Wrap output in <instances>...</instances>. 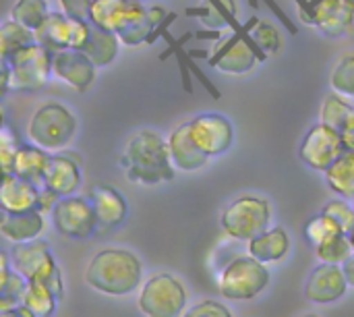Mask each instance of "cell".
Listing matches in <instances>:
<instances>
[{"mask_svg":"<svg viewBox=\"0 0 354 317\" xmlns=\"http://www.w3.org/2000/svg\"><path fill=\"white\" fill-rule=\"evenodd\" d=\"M247 35L251 37V42L257 46V50L268 58V56H274L280 48H282V35L278 31L276 25L268 23V21H261V19H253L251 25L245 27Z\"/></svg>","mask_w":354,"mask_h":317,"instance_id":"obj_30","label":"cell"},{"mask_svg":"<svg viewBox=\"0 0 354 317\" xmlns=\"http://www.w3.org/2000/svg\"><path fill=\"white\" fill-rule=\"evenodd\" d=\"M324 214L330 216L332 220H336L344 235H348V233L354 230V206L351 199H344V197L330 199L324 206Z\"/></svg>","mask_w":354,"mask_h":317,"instance_id":"obj_37","label":"cell"},{"mask_svg":"<svg viewBox=\"0 0 354 317\" xmlns=\"http://www.w3.org/2000/svg\"><path fill=\"white\" fill-rule=\"evenodd\" d=\"M340 233H342V228L338 226V222L332 220L330 216H326L324 212H322L319 216L311 218V220L305 224V239H307L313 247H317V245L330 241L332 237H336V235H340Z\"/></svg>","mask_w":354,"mask_h":317,"instance_id":"obj_35","label":"cell"},{"mask_svg":"<svg viewBox=\"0 0 354 317\" xmlns=\"http://www.w3.org/2000/svg\"><path fill=\"white\" fill-rule=\"evenodd\" d=\"M120 46H122V42L114 31L91 25V35H89L83 52L89 56V60L97 69H106L116 60V56L120 52Z\"/></svg>","mask_w":354,"mask_h":317,"instance_id":"obj_25","label":"cell"},{"mask_svg":"<svg viewBox=\"0 0 354 317\" xmlns=\"http://www.w3.org/2000/svg\"><path fill=\"white\" fill-rule=\"evenodd\" d=\"M19 147H21V143H19L17 133L8 125H2V129H0V166H2V174H12Z\"/></svg>","mask_w":354,"mask_h":317,"instance_id":"obj_36","label":"cell"},{"mask_svg":"<svg viewBox=\"0 0 354 317\" xmlns=\"http://www.w3.org/2000/svg\"><path fill=\"white\" fill-rule=\"evenodd\" d=\"M58 195L54 193V191H50V189H46V187H41V193H39V203H37V210L41 212V214H52V210H54V206L58 203Z\"/></svg>","mask_w":354,"mask_h":317,"instance_id":"obj_40","label":"cell"},{"mask_svg":"<svg viewBox=\"0 0 354 317\" xmlns=\"http://www.w3.org/2000/svg\"><path fill=\"white\" fill-rule=\"evenodd\" d=\"M189 131L195 145L207 158H220L234 145V125L226 114L203 112L189 120Z\"/></svg>","mask_w":354,"mask_h":317,"instance_id":"obj_11","label":"cell"},{"mask_svg":"<svg viewBox=\"0 0 354 317\" xmlns=\"http://www.w3.org/2000/svg\"><path fill=\"white\" fill-rule=\"evenodd\" d=\"M301 317H319V316H315V314H305V316H301Z\"/></svg>","mask_w":354,"mask_h":317,"instance_id":"obj_46","label":"cell"},{"mask_svg":"<svg viewBox=\"0 0 354 317\" xmlns=\"http://www.w3.org/2000/svg\"><path fill=\"white\" fill-rule=\"evenodd\" d=\"M77 129L79 120L75 112L66 104L50 100L33 110L27 123V139L50 154H60L75 141Z\"/></svg>","mask_w":354,"mask_h":317,"instance_id":"obj_4","label":"cell"},{"mask_svg":"<svg viewBox=\"0 0 354 317\" xmlns=\"http://www.w3.org/2000/svg\"><path fill=\"white\" fill-rule=\"evenodd\" d=\"M91 35V23L87 19L68 17L62 10H52L48 19L35 29L37 44L52 52L58 50H83Z\"/></svg>","mask_w":354,"mask_h":317,"instance_id":"obj_10","label":"cell"},{"mask_svg":"<svg viewBox=\"0 0 354 317\" xmlns=\"http://www.w3.org/2000/svg\"><path fill=\"white\" fill-rule=\"evenodd\" d=\"M91 4H93V0H58L60 10L66 12L68 17H75V19H87Z\"/></svg>","mask_w":354,"mask_h":317,"instance_id":"obj_39","label":"cell"},{"mask_svg":"<svg viewBox=\"0 0 354 317\" xmlns=\"http://www.w3.org/2000/svg\"><path fill=\"white\" fill-rule=\"evenodd\" d=\"M12 268L25 276L29 282H44L54 291L58 299L64 295V282H62V272L54 260L52 247L41 241H29V243H17L8 251Z\"/></svg>","mask_w":354,"mask_h":317,"instance_id":"obj_6","label":"cell"},{"mask_svg":"<svg viewBox=\"0 0 354 317\" xmlns=\"http://www.w3.org/2000/svg\"><path fill=\"white\" fill-rule=\"evenodd\" d=\"M330 87L336 93L354 100V52H344L330 73Z\"/></svg>","mask_w":354,"mask_h":317,"instance_id":"obj_33","label":"cell"},{"mask_svg":"<svg viewBox=\"0 0 354 317\" xmlns=\"http://www.w3.org/2000/svg\"><path fill=\"white\" fill-rule=\"evenodd\" d=\"M344 2L348 4V8H351V10H353V12H354V0H344Z\"/></svg>","mask_w":354,"mask_h":317,"instance_id":"obj_44","label":"cell"},{"mask_svg":"<svg viewBox=\"0 0 354 317\" xmlns=\"http://www.w3.org/2000/svg\"><path fill=\"white\" fill-rule=\"evenodd\" d=\"M342 270H344V276H346V282H348V287L354 289V255L342 266Z\"/></svg>","mask_w":354,"mask_h":317,"instance_id":"obj_43","label":"cell"},{"mask_svg":"<svg viewBox=\"0 0 354 317\" xmlns=\"http://www.w3.org/2000/svg\"><path fill=\"white\" fill-rule=\"evenodd\" d=\"M348 289L351 287L346 282L342 266L319 264L313 268V272L307 278L305 297H307V301H311L315 305H330V303L340 301Z\"/></svg>","mask_w":354,"mask_h":317,"instance_id":"obj_15","label":"cell"},{"mask_svg":"<svg viewBox=\"0 0 354 317\" xmlns=\"http://www.w3.org/2000/svg\"><path fill=\"white\" fill-rule=\"evenodd\" d=\"M0 317H37L35 314H31L25 305H17V307H10V309H2Z\"/></svg>","mask_w":354,"mask_h":317,"instance_id":"obj_42","label":"cell"},{"mask_svg":"<svg viewBox=\"0 0 354 317\" xmlns=\"http://www.w3.org/2000/svg\"><path fill=\"white\" fill-rule=\"evenodd\" d=\"M50 218L56 233L71 241H87L97 233V216L89 197H60Z\"/></svg>","mask_w":354,"mask_h":317,"instance_id":"obj_9","label":"cell"},{"mask_svg":"<svg viewBox=\"0 0 354 317\" xmlns=\"http://www.w3.org/2000/svg\"><path fill=\"white\" fill-rule=\"evenodd\" d=\"M330 189L344 199H354V152L346 150L326 172Z\"/></svg>","mask_w":354,"mask_h":317,"instance_id":"obj_27","label":"cell"},{"mask_svg":"<svg viewBox=\"0 0 354 317\" xmlns=\"http://www.w3.org/2000/svg\"><path fill=\"white\" fill-rule=\"evenodd\" d=\"M340 135H342L344 147H346V150H351V152H354V108H353V112L348 114L346 123L342 125Z\"/></svg>","mask_w":354,"mask_h":317,"instance_id":"obj_41","label":"cell"},{"mask_svg":"<svg viewBox=\"0 0 354 317\" xmlns=\"http://www.w3.org/2000/svg\"><path fill=\"white\" fill-rule=\"evenodd\" d=\"M54 52L41 44H29L15 52L10 58L0 60L2 93L8 91H37L48 85L52 75Z\"/></svg>","mask_w":354,"mask_h":317,"instance_id":"obj_3","label":"cell"},{"mask_svg":"<svg viewBox=\"0 0 354 317\" xmlns=\"http://www.w3.org/2000/svg\"><path fill=\"white\" fill-rule=\"evenodd\" d=\"M261 58L263 54L257 50V46L251 42V37L245 31V33H234L232 37L222 42V46L216 50L212 58V66L222 75L243 77L249 75L259 64Z\"/></svg>","mask_w":354,"mask_h":317,"instance_id":"obj_13","label":"cell"},{"mask_svg":"<svg viewBox=\"0 0 354 317\" xmlns=\"http://www.w3.org/2000/svg\"><path fill=\"white\" fill-rule=\"evenodd\" d=\"M183 317H234L232 311L222 305L220 301H214V299H203V301H197L195 305L187 307V311L183 314Z\"/></svg>","mask_w":354,"mask_h":317,"instance_id":"obj_38","label":"cell"},{"mask_svg":"<svg viewBox=\"0 0 354 317\" xmlns=\"http://www.w3.org/2000/svg\"><path fill=\"white\" fill-rule=\"evenodd\" d=\"M222 230L236 241H251L272 224V206L259 195H241L232 199L220 216Z\"/></svg>","mask_w":354,"mask_h":317,"instance_id":"obj_7","label":"cell"},{"mask_svg":"<svg viewBox=\"0 0 354 317\" xmlns=\"http://www.w3.org/2000/svg\"><path fill=\"white\" fill-rule=\"evenodd\" d=\"M145 8L147 4H143L141 0H93L87 19L95 27L118 33Z\"/></svg>","mask_w":354,"mask_h":317,"instance_id":"obj_18","label":"cell"},{"mask_svg":"<svg viewBox=\"0 0 354 317\" xmlns=\"http://www.w3.org/2000/svg\"><path fill=\"white\" fill-rule=\"evenodd\" d=\"M39 193H41L39 185L25 181L17 174H2L0 208H2V212H10V214L37 210Z\"/></svg>","mask_w":354,"mask_h":317,"instance_id":"obj_21","label":"cell"},{"mask_svg":"<svg viewBox=\"0 0 354 317\" xmlns=\"http://www.w3.org/2000/svg\"><path fill=\"white\" fill-rule=\"evenodd\" d=\"M89 199L97 216V233H110L124 224L129 216V203L118 189L110 185H97L91 189Z\"/></svg>","mask_w":354,"mask_h":317,"instance_id":"obj_19","label":"cell"},{"mask_svg":"<svg viewBox=\"0 0 354 317\" xmlns=\"http://www.w3.org/2000/svg\"><path fill=\"white\" fill-rule=\"evenodd\" d=\"M46 214H41L39 210H31V212H21V214H10V212H2V222H0V233L6 241H10L12 245L17 243H29L41 237L44 228H46Z\"/></svg>","mask_w":354,"mask_h":317,"instance_id":"obj_22","label":"cell"},{"mask_svg":"<svg viewBox=\"0 0 354 317\" xmlns=\"http://www.w3.org/2000/svg\"><path fill=\"white\" fill-rule=\"evenodd\" d=\"M166 139H168L170 160H172V166L176 168V172H197L199 168H203L207 164L209 158L195 145L191 131H189V123L174 127Z\"/></svg>","mask_w":354,"mask_h":317,"instance_id":"obj_20","label":"cell"},{"mask_svg":"<svg viewBox=\"0 0 354 317\" xmlns=\"http://www.w3.org/2000/svg\"><path fill=\"white\" fill-rule=\"evenodd\" d=\"M315 249V255L322 264H336V266H344L351 257L354 255L353 245H351V239L348 235L340 233L336 237H332L330 241L313 247Z\"/></svg>","mask_w":354,"mask_h":317,"instance_id":"obj_34","label":"cell"},{"mask_svg":"<svg viewBox=\"0 0 354 317\" xmlns=\"http://www.w3.org/2000/svg\"><path fill=\"white\" fill-rule=\"evenodd\" d=\"M35 31L25 27L23 23L15 21V19H6L0 27V60L10 58L15 52H19L21 48L35 44Z\"/></svg>","mask_w":354,"mask_h":317,"instance_id":"obj_28","label":"cell"},{"mask_svg":"<svg viewBox=\"0 0 354 317\" xmlns=\"http://www.w3.org/2000/svg\"><path fill=\"white\" fill-rule=\"evenodd\" d=\"M346 152L338 129L324 123L313 125L301 141L299 156L315 172H326Z\"/></svg>","mask_w":354,"mask_h":317,"instance_id":"obj_12","label":"cell"},{"mask_svg":"<svg viewBox=\"0 0 354 317\" xmlns=\"http://www.w3.org/2000/svg\"><path fill=\"white\" fill-rule=\"evenodd\" d=\"M27 287L29 280L12 268L10 255L2 251L0 253V311L21 305Z\"/></svg>","mask_w":354,"mask_h":317,"instance_id":"obj_26","label":"cell"},{"mask_svg":"<svg viewBox=\"0 0 354 317\" xmlns=\"http://www.w3.org/2000/svg\"><path fill=\"white\" fill-rule=\"evenodd\" d=\"M354 104L344 98L342 93H336V91H330L324 102H322V108H319V123L328 125V127H334V129H342V125L346 123L348 114L353 112Z\"/></svg>","mask_w":354,"mask_h":317,"instance_id":"obj_31","label":"cell"},{"mask_svg":"<svg viewBox=\"0 0 354 317\" xmlns=\"http://www.w3.org/2000/svg\"><path fill=\"white\" fill-rule=\"evenodd\" d=\"M120 166L131 183L147 187L168 183L176 174L168 152V139L153 129H139L127 139Z\"/></svg>","mask_w":354,"mask_h":317,"instance_id":"obj_1","label":"cell"},{"mask_svg":"<svg viewBox=\"0 0 354 317\" xmlns=\"http://www.w3.org/2000/svg\"><path fill=\"white\" fill-rule=\"evenodd\" d=\"M50 12V0H17L8 17L35 31L48 19Z\"/></svg>","mask_w":354,"mask_h":317,"instance_id":"obj_32","label":"cell"},{"mask_svg":"<svg viewBox=\"0 0 354 317\" xmlns=\"http://www.w3.org/2000/svg\"><path fill=\"white\" fill-rule=\"evenodd\" d=\"M58 301L60 299L54 295V291L50 287H46L44 282H29L21 305H25L37 317H54Z\"/></svg>","mask_w":354,"mask_h":317,"instance_id":"obj_29","label":"cell"},{"mask_svg":"<svg viewBox=\"0 0 354 317\" xmlns=\"http://www.w3.org/2000/svg\"><path fill=\"white\" fill-rule=\"evenodd\" d=\"M290 247L292 243H290V235L286 233V228L270 226L266 233L249 241V255L270 266V264H278L286 260V255L290 253Z\"/></svg>","mask_w":354,"mask_h":317,"instance_id":"obj_23","label":"cell"},{"mask_svg":"<svg viewBox=\"0 0 354 317\" xmlns=\"http://www.w3.org/2000/svg\"><path fill=\"white\" fill-rule=\"evenodd\" d=\"M309 23L328 37H342L354 27V12L344 0H315L309 6Z\"/></svg>","mask_w":354,"mask_h":317,"instance_id":"obj_17","label":"cell"},{"mask_svg":"<svg viewBox=\"0 0 354 317\" xmlns=\"http://www.w3.org/2000/svg\"><path fill=\"white\" fill-rule=\"evenodd\" d=\"M81 183H83V168L79 156L73 152L52 154L41 187L54 191L58 197H68V195H77Z\"/></svg>","mask_w":354,"mask_h":317,"instance_id":"obj_16","label":"cell"},{"mask_svg":"<svg viewBox=\"0 0 354 317\" xmlns=\"http://www.w3.org/2000/svg\"><path fill=\"white\" fill-rule=\"evenodd\" d=\"M348 239H351V245H353V251H354V230L353 233H348Z\"/></svg>","mask_w":354,"mask_h":317,"instance_id":"obj_45","label":"cell"},{"mask_svg":"<svg viewBox=\"0 0 354 317\" xmlns=\"http://www.w3.org/2000/svg\"><path fill=\"white\" fill-rule=\"evenodd\" d=\"M97 66L89 60V56L83 50H58L54 52V62H52V75L54 79L62 81L71 89L85 93L95 77H97Z\"/></svg>","mask_w":354,"mask_h":317,"instance_id":"obj_14","label":"cell"},{"mask_svg":"<svg viewBox=\"0 0 354 317\" xmlns=\"http://www.w3.org/2000/svg\"><path fill=\"white\" fill-rule=\"evenodd\" d=\"M50 160H52V154L33 145V143H25L19 147V154H17V160H15V168H12V174L25 179V181H31L35 185H44V176H46V170L50 166Z\"/></svg>","mask_w":354,"mask_h":317,"instance_id":"obj_24","label":"cell"},{"mask_svg":"<svg viewBox=\"0 0 354 317\" xmlns=\"http://www.w3.org/2000/svg\"><path fill=\"white\" fill-rule=\"evenodd\" d=\"M353 206H354V199H353Z\"/></svg>","mask_w":354,"mask_h":317,"instance_id":"obj_47","label":"cell"},{"mask_svg":"<svg viewBox=\"0 0 354 317\" xmlns=\"http://www.w3.org/2000/svg\"><path fill=\"white\" fill-rule=\"evenodd\" d=\"M137 305L145 317H183L187 311V289L176 276L158 272L141 284Z\"/></svg>","mask_w":354,"mask_h":317,"instance_id":"obj_8","label":"cell"},{"mask_svg":"<svg viewBox=\"0 0 354 317\" xmlns=\"http://www.w3.org/2000/svg\"><path fill=\"white\" fill-rule=\"evenodd\" d=\"M270 270L253 255L230 260L218 274V293L228 301H251L270 287Z\"/></svg>","mask_w":354,"mask_h":317,"instance_id":"obj_5","label":"cell"},{"mask_svg":"<svg viewBox=\"0 0 354 317\" xmlns=\"http://www.w3.org/2000/svg\"><path fill=\"white\" fill-rule=\"evenodd\" d=\"M85 282L100 295L127 297L143 284V264L139 255L120 247L100 249L85 268Z\"/></svg>","mask_w":354,"mask_h":317,"instance_id":"obj_2","label":"cell"}]
</instances>
